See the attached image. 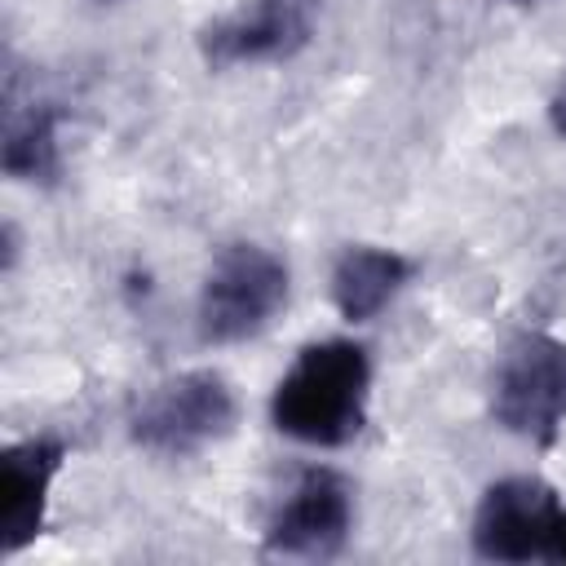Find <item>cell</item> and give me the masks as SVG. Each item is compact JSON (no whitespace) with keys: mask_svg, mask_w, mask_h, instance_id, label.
<instances>
[{"mask_svg":"<svg viewBox=\"0 0 566 566\" xmlns=\"http://www.w3.org/2000/svg\"><path fill=\"white\" fill-rule=\"evenodd\" d=\"M371 363L354 340H318L296 354L270 398L274 429L310 447H345L367 420Z\"/></svg>","mask_w":566,"mask_h":566,"instance_id":"obj_1","label":"cell"},{"mask_svg":"<svg viewBox=\"0 0 566 566\" xmlns=\"http://www.w3.org/2000/svg\"><path fill=\"white\" fill-rule=\"evenodd\" d=\"M287 301V265L261 243H230L212 261L199 292V336L234 345L256 336Z\"/></svg>","mask_w":566,"mask_h":566,"instance_id":"obj_2","label":"cell"},{"mask_svg":"<svg viewBox=\"0 0 566 566\" xmlns=\"http://www.w3.org/2000/svg\"><path fill=\"white\" fill-rule=\"evenodd\" d=\"M239 420V402L226 376L181 371L155 385L133 411V442L155 455H195L208 442L226 438Z\"/></svg>","mask_w":566,"mask_h":566,"instance_id":"obj_3","label":"cell"},{"mask_svg":"<svg viewBox=\"0 0 566 566\" xmlns=\"http://www.w3.org/2000/svg\"><path fill=\"white\" fill-rule=\"evenodd\" d=\"M491 411L509 433L548 447L566 424V340L544 332L517 336L495 367Z\"/></svg>","mask_w":566,"mask_h":566,"instance_id":"obj_4","label":"cell"},{"mask_svg":"<svg viewBox=\"0 0 566 566\" xmlns=\"http://www.w3.org/2000/svg\"><path fill=\"white\" fill-rule=\"evenodd\" d=\"M562 500L539 478H504L486 486L473 513V548L486 562H548Z\"/></svg>","mask_w":566,"mask_h":566,"instance_id":"obj_5","label":"cell"},{"mask_svg":"<svg viewBox=\"0 0 566 566\" xmlns=\"http://www.w3.org/2000/svg\"><path fill=\"white\" fill-rule=\"evenodd\" d=\"M314 4L318 0H248L199 31V53L208 66L287 57L310 40Z\"/></svg>","mask_w":566,"mask_h":566,"instance_id":"obj_6","label":"cell"},{"mask_svg":"<svg viewBox=\"0 0 566 566\" xmlns=\"http://www.w3.org/2000/svg\"><path fill=\"white\" fill-rule=\"evenodd\" d=\"M354 504L345 478L332 469H305L265 526V548L283 557H332L349 539Z\"/></svg>","mask_w":566,"mask_h":566,"instance_id":"obj_7","label":"cell"},{"mask_svg":"<svg viewBox=\"0 0 566 566\" xmlns=\"http://www.w3.org/2000/svg\"><path fill=\"white\" fill-rule=\"evenodd\" d=\"M62 442L53 438H27L4 447L0 473H4V509H0V548L18 553L27 548L44 526L49 486L62 469Z\"/></svg>","mask_w":566,"mask_h":566,"instance_id":"obj_8","label":"cell"},{"mask_svg":"<svg viewBox=\"0 0 566 566\" xmlns=\"http://www.w3.org/2000/svg\"><path fill=\"white\" fill-rule=\"evenodd\" d=\"M411 279V261L394 248H345L336 270H332V301L340 310V318L349 323H367L376 318Z\"/></svg>","mask_w":566,"mask_h":566,"instance_id":"obj_9","label":"cell"},{"mask_svg":"<svg viewBox=\"0 0 566 566\" xmlns=\"http://www.w3.org/2000/svg\"><path fill=\"white\" fill-rule=\"evenodd\" d=\"M4 172L22 181H49L57 172V115L53 106L13 111L4 124Z\"/></svg>","mask_w":566,"mask_h":566,"instance_id":"obj_10","label":"cell"},{"mask_svg":"<svg viewBox=\"0 0 566 566\" xmlns=\"http://www.w3.org/2000/svg\"><path fill=\"white\" fill-rule=\"evenodd\" d=\"M548 562H562V566H566V509H562V517H557V526H553V539H548Z\"/></svg>","mask_w":566,"mask_h":566,"instance_id":"obj_11","label":"cell"},{"mask_svg":"<svg viewBox=\"0 0 566 566\" xmlns=\"http://www.w3.org/2000/svg\"><path fill=\"white\" fill-rule=\"evenodd\" d=\"M548 115H553V128H557V133L566 137V88H562V93L553 97V106H548Z\"/></svg>","mask_w":566,"mask_h":566,"instance_id":"obj_12","label":"cell"}]
</instances>
